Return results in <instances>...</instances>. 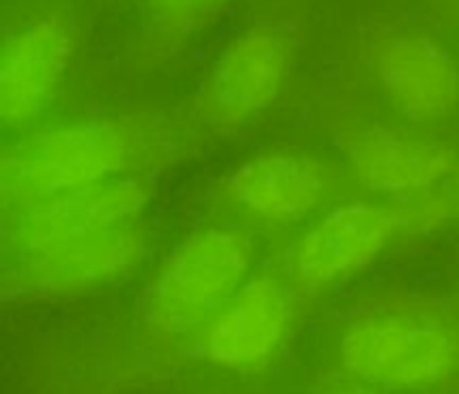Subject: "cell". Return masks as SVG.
<instances>
[{
    "label": "cell",
    "instance_id": "obj_1",
    "mask_svg": "<svg viewBox=\"0 0 459 394\" xmlns=\"http://www.w3.org/2000/svg\"><path fill=\"white\" fill-rule=\"evenodd\" d=\"M339 365L384 392H430L459 376V327L433 304H381L348 322Z\"/></svg>",
    "mask_w": 459,
    "mask_h": 394
},
{
    "label": "cell",
    "instance_id": "obj_2",
    "mask_svg": "<svg viewBox=\"0 0 459 394\" xmlns=\"http://www.w3.org/2000/svg\"><path fill=\"white\" fill-rule=\"evenodd\" d=\"M457 213L459 186L408 200L345 201L327 210L296 242L291 273L307 289H327L366 271L399 237L435 231Z\"/></svg>",
    "mask_w": 459,
    "mask_h": 394
},
{
    "label": "cell",
    "instance_id": "obj_3",
    "mask_svg": "<svg viewBox=\"0 0 459 394\" xmlns=\"http://www.w3.org/2000/svg\"><path fill=\"white\" fill-rule=\"evenodd\" d=\"M133 157V137L115 121L52 125L4 148L0 195L9 209L79 191L121 177Z\"/></svg>",
    "mask_w": 459,
    "mask_h": 394
},
{
    "label": "cell",
    "instance_id": "obj_4",
    "mask_svg": "<svg viewBox=\"0 0 459 394\" xmlns=\"http://www.w3.org/2000/svg\"><path fill=\"white\" fill-rule=\"evenodd\" d=\"M251 258V242L233 228L191 233L142 294L143 321L166 336L204 327L249 280Z\"/></svg>",
    "mask_w": 459,
    "mask_h": 394
},
{
    "label": "cell",
    "instance_id": "obj_5",
    "mask_svg": "<svg viewBox=\"0 0 459 394\" xmlns=\"http://www.w3.org/2000/svg\"><path fill=\"white\" fill-rule=\"evenodd\" d=\"M148 201L151 186L121 175L79 191L9 206L3 219V249L7 255L34 253L133 224L146 210Z\"/></svg>",
    "mask_w": 459,
    "mask_h": 394
},
{
    "label": "cell",
    "instance_id": "obj_6",
    "mask_svg": "<svg viewBox=\"0 0 459 394\" xmlns=\"http://www.w3.org/2000/svg\"><path fill=\"white\" fill-rule=\"evenodd\" d=\"M294 43L276 25H255L233 36L204 90V115L215 128L236 130L278 98L291 70Z\"/></svg>",
    "mask_w": 459,
    "mask_h": 394
},
{
    "label": "cell",
    "instance_id": "obj_7",
    "mask_svg": "<svg viewBox=\"0 0 459 394\" xmlns=\"http://www.w3.org/2000/svg\"><path fill=\"white\" fill-rule=\"evenodd\" d=\"M148 236L137 222L63 242L4 262V291L61 294L119 278L146 255Z\"/></svg>",
    "mask_w": 459,
    "mask_h": 394
},
{
    "label": "cell",
    "instance_id": "obj_8",
    "mask_svg": "<svg viewBox=\"0 0 459 394\" xmlns=\"http://www.w3.org/2000/svg\"><path fill=\"white\" fill-rule=\"evenodd\" d=\"M350 173L366 191L408 200L459 186V150L437 137L372 128L350 146Z\"/></svg>",
    "mask_w": 459,
    "mask_h": 394
},
{
    "label": "cell",
    "instance_id": "obj_9",
    "mask_svg": "<svg viewBox=\"0 0 459 394\" xmlns=\"http://www.w3.org/2000/svg\"><path fill=\"white\" fill-rule=\"evenodd\" d=\"M294 303L281 280L258 276L211 318L202 334V354L236 372H255L272 361L290 334Z\"/></svg>",
    "mask_w": 459,
    "mask_h": 394
},
{
    "label": "cell",
    "instance_id": "obj_10",
    "mask_svg": "<svg viewBox=\"0 0 459 394\" xmlns=\"http://www.w3.org/2000/svg\"><path fill=\"white\" fill-rule=\"evenodd\" d=\"M72 49L70 30L56 16L27 22L4 36L0 52V121L4 128L22 133L43 116Z\"/></svg>",
    "mask_w": 459,
    "mask_h": 394
},
{
    "label": "cell",
    "instance_id": "obj_11",
    "mask_svg": "<svg viewBox=\"0 0 459 394\" xmlns=\"http://www.w3.org/2000/svg\"><path fill=\"white\" fill-rule=\"evenodd\" d=\"M379 79L412 124H439L459 107V65L426 36H394L379 54Z\"/></svg>",
    "mask_w": 459,
    "mask_h": 394
},
{
    "label": "cell",
    "instance_id": "obj_12",
    "mask_svg": "<svg viewBox=\"0 0 459 394\" xmlns=\"http://www.w3.org/2000/svg\"><path fill=\"white\" fill-rule=\"evenodd\" d=\"M227 195L247 218L264 224H296L321 206L325 177L307 157L267 152L233 170Z\"/></svg>",
    "mask_w": 459,
    "mask_h": 394
},
{
    "label": "cell",
    "instance_id": "obj_13",
    "mask_svg": "<svg viewBox=\"0 0 459 394\" xmlns=\"http://www.w3.org/2000/svg\"><path fill=\"white\" fill-rule=\"evenodd\" d=\"M229 0H151V9L164 25L195 27L209 21Z\"/></svg>",
    "mask_w": 459,
    "mask_h": 394
},
{
    "label": "cell",
    "instance_id": "obj_14",
    "mask_svg": "<svg viewBox=\"0 0 459 394\" xmlns=\"http://www.w3.org/2000/svg\"><path fill=\"white\" fill-rule=\"evenodd\" d=\"M312 394H388V392H384V390L379 388H372V385L363 383V381L343 374L341 379H332V381H325V383H321Z\"/></svg>",
    "mask_w": 459,
    "mask_h": 394
}]
</instances>
